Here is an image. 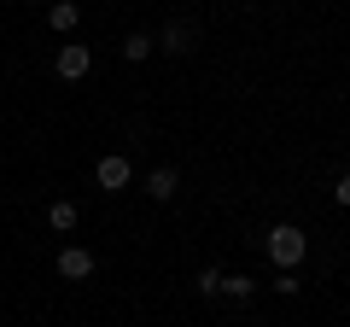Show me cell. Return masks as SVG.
Listing matches in <instances>:
<instances>
[{
  "label": "cell",
  "mask_w": 350,
  "mask_h": 327,
  "mask_svg": "<svg viewBox=\"0 0 350 327\" xmlns=\"http://www.w3.org/2000/svg\"><path fill=\"white\" fill-rule=\"evenodd\" d=\"M304 252H310L304 228H292V222H275V228H269V263H275V269H298Z\"/></svg>",
  "instance_id": "obj_1"
},
{
  "label": "cell",
  "mask_w": 350,
  "mask_h": 327,
  "mask_svg": "<svg viewBox=\"0 0 350 327\" xmlns=\"http://www.w3.org/2000/svg\"><path fill=\"white\" fill-rule=\"evenodd\" d=\"M129 176H135V170H129L123 152H105V158L94 164V181H100L105 193H123V187H129Z\"/></svg>",
  "instance_id": "obj_2"
},
{
  "label": "cell",
  "mask_w": 350,
  "mask_h": 327,
  "mask_svg": "<svg viewBox=\"0 0 350 327\" xmlns=\"http://www.w3.org/2000/svg\"><path fill=\"white\" fill-rule=\"evenodd\" d=\"M193 41H199V29H193L187 18H175V24H163L158 47H163V53H175V59H181V53H193Z\"/></svg>",
  "instance_id": "obj_3"
},
{
  "label": "cell",
  "mask_w": 350,
  "mask_h": 327,
  "mask_svg": "<svg viewBox=\"0 0 350 327\" xmlns=\"http://www.w3.org/2000/svg\"><path fill=\"white\" fill-rule=\"evenodd\" d=\"M59 275L64 280H88V275H94V252H82V246H59Z\"/></svg>",
  "instance_id": "obj_4"
},
{
  "label": "cell",
  "mask_w": 350,
  "mask_h": 327,
  "mask_svg": "<svg viewBox=\"0 0 350 327\" xmlns=\"http://www.w3.org/2000/svg\"><path fill=\"white\" fill-rule=\"evenodd\" d=\"M88 64H94V59H88V47H59V76H64V82H82Z\"/></svg>",
  "instance_id": "obj_5"
},
{
  "label": "cell",
  "mask_w": 350,
  "mask_h": 327,
  "mask_svg": "<svg viewBox=\"0 0 350 327\" xmlns=\"http://www.w3.org/2000/svg\"><path fill=\"white\" fill-rule=\"evenodd\" d=\"M47 24L59 29V36H70V29L82 24V6H76V0H53V6H47Z\"/></svg>",
  "instance_id": "obj_6"
},
{
  "label": "cell",
  "mask_w": 350,
  "mask_h": 327,
  "mask_svg": "<svg viewBox=\"0 0 350 327\" xmlns=\"http://www.w3.org/2000/svg\"><path fill=\"white\" fill-rule=\"evenodd\" d=\"M76 222H82V211H76L70 199H53V205H47V228H53V234H70Z\"/></svg>",
  "instance_id": "obj_7"
},
{
  "label": "cell",
  "mask_w": 350,
  "mask_h": 327,
  "mask_svg": "<svg viewBox=\"0 0 350 327\" xmlns=\"http://www.w3.org/2000/svg\"><path fill=\"white\" fill-rule=\"evenodd\" d=\"M175 187H181L175 170H152V176H146V193H152V199H175Z\"/></svg>",
  "instance_id": "obj_8"
},
{
  "label": "cell",
  "mask_w": 350,
  "mask_h": 327,
  "mask_svg": "<svg viewBox=\"0 0 350 327\" xmlns=\"http://www.w3.org/2000/svg\"><path fill=\"white\" fill-rule=\"evenodd\" d=\"M123 59H129V64H140V59H152V36H146V29H135V36L123 41Z\"/></svg>",
  "instance_id": "obj_9"
},
{
  "label": "cell",
  "mask_w": 350,
  "mask_h": 327,
  "mask_svg": "<svg viewBox=\"0 0 350 327\" xmlns=\"http://www.w3.org/2000/svg\"><path fill=\"white\" fill-rule=\"evenodd\" d=\"M222 292H228V298H251L257 280H251V275H222Z\"/></svg>",
  "instance_id": "obj_10"
},
{
  "label": "cell",
  "mask_w": 350,
  "mask_h": 327,
  "mask_svg": "<svg viewBox=\"0 0 350 327\" xmlns=\"http://www.w3.org/2000/svg\"><path fill=\"white\" fill-rule=\"evenodd\" d=\"M199 292L211 298V292H222V269H199Z\"/></svg>",
  "instance_id": "obj_11"
},
{
  "label": "cell",
  "mask_w": 350,
  "mask_h": 327,
  "mask_svg": "<svg viewBox=\"0 0 350 327\" xmlns=\"http://www.w3.org/2000/svg\"><path fill=\"white\" fill-rule=\"evenodd\" d=\"M275 292H286V298H292V292H298V269H280V280H275Z\"/></svg>",
  "instance_id": "obj_12"
},
{
  "label": "cell",
  "mask_w": 350,
  "mask_h": 327,
  "mask_svg": "<svg viewBox=\"0 0 350 327\" xmlns=\"http://www.w3.org/2000/svg\"><path fill=\"white\" fill-rule=\"evenodd\" d=\"M333 193H338V205H350V176H338V187H333Z\"/></svg>",
  "instance_id": "obj_13"
}]
</instances>
